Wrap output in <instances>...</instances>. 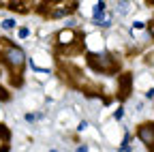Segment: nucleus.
<instances>
[{
    "instance_id": "nucleus-14",
    "label": "nucleus",
    "mask_w": 154,
    "mask_h": 152,
    "mask_svg": "<svg viewBox=\"0 0 154 152\" xmlns=\"http://www.w3.org/2000/svg\"><path fill=\"white\" fill-rule=\"evenodd\" d=\"M77 152H88V148H86V146H82V148L77 150Z\"/></svg>"
},
{
    "instance_id": "nucleus-5",
    "label": "nucleus",
    "mask_w": 154,
    "mask_h": 152,
    "mask_svg": "<svg viewBox=\"0 0 154 152\" xmlns=\"http://www.w3.org/2000/svg\"><path fill=\"white\" fill-rule=\"evenodd\" d=\"M58 39H60V43H62V45H66V43H73V39H75V34L66 30V32H60V36H58Z\"/></svg>"
},
{
    "instance_id": "nucleus-10",
    "label": "nucleus",
    "mask_w": 154,
    "mask_h": 152,
    "mask_svg": "<svg viewBox=\"0 0 154 152\" xmlns=\"http://www.w3.org/2000/svg\"><path fill=\"white\" fill-rule=\"evenodd\" d=\"M28 34H30V30H28V28H19V36H22V39H26Z\"/></svg>"
},
{
    "instance_id": "nucleus-9",
    "label": "nucleus",
    "mask_w": 154,
    "mask_h": 152,
    "mask_svg": "<svg viewBox=\"0 0 154 152\" xmlns=\"http://www.w3.org/2000/svg\"><path fill=\"white\" fill-rule=\"evenodd\" d=\"M7 99H9V92H7L2 86H0V101H7Z\"/></svg>"
},
{
    "instance_id": "nucleus-7",
    "label": "nucleus",
    "mask_w": 154,
    "mask_h": 152,
    "mask_svg": "<svg viewBox=\"0 0 154 152\" xmlns=\"http://www.w3.org/2000/svg\"><path fill=\"white\" fill-rule=\"evenodd\" d=\"M0 137H2V139H7V141H9V129H7L5 124H0Z\"/></svg>"
},
{
    "instance_id": "nucleus-3",
    "label": "nucleus",
    "mask_w": 154,
    "mask_h": 152,
    "mask_svg": "<svg viewBox=\"0 0 154 152\" xmlns=\"http://www.w3.org/2000/svg\"><path fill=\"white\" fill-rule=\"evenodd\" d=\"M137 137L152 150V148H154V122H143V124H139V129H137Z\"/></svg>"
},
{
    "instance_id": "nucleus-8",
    "label": "nucleus",
    "mask_w": 154,
    "mask_h": 152,
    "mask_svg": "<svg viewBox=\"0 0 154 152\" xmlns=\"http://www.w3.org/2000/svg\"><path fill=\"white\" fill-rule=\"evenodd\" d=\"M13 26H15V20H5V22H2V28H5V30H11Z\"/></svg>"
},
{
    "instance_id": "nucleus-2",
    "label": "nucleus",
    "mask_w": 154,
    "mask_h": 152,
    "mask_svg": "<svg viewBox=\"0 0 154 152\" xmlns=\"http://www.w3.org/2000/svg\"><path fill=\"white\" fill-rule=\"evenodd\" d=\"M88 62H90V67L96 69V71H113V69H116V62H113V58H111L109 54H101V56L90 54V56H88Z\"/></svg>"
},
{
    "instance_id": "nucleus-4",
    "label": "nucleus",
    "mask_w": 154,
    "mask_h": 152,
    "mask_svg": "<svg viewBox=\"0 0 154 152\" xmlns=\"http://www.w3.org/2000/svg\"><path fill=\"white\" fill-rule=\"evenodd\" d=\"M131 90H133V77H131V73H124L120 77V99L122 101L131 97Z\"/></svg>"
},
{
    "instance_id": "nucleus-6",
    "label": "nucleus",
    "mask_w": 154,
    "mask_h": 152,
    "mask_svg": "<svg viewBox=\"0 0 154 152\" xmlns=\"http://www.w3.org/2000/svg\"><path fill=\"white\" fill-rule=\"evenodd\" d=\"M103 11H105V2H96L94 5V20H101Z\"/></svg>"
},
{
    "instance_id": "nucleus-12",
    "label": "nucleus",
    "mask_w": 154,
    "mask_h": 152,
    "mask_svg": "<svg viewBox=\"0 0 154 152\" xmlns=\"http://www.w3.org/2000/svg\"><path fill=\"white\" fill-rule=\"evenodd\" d=\"M146 97H148V99H154V90H148V92H146Z\"/></svg>"
},
{
    "instance_id": "nucleus-1",
    "label": "nucleus",
    "mask_w": 154,
    "mask_h": 152,
    "mask_svg": "<svg viewBox=\"0 0 154 152\" xmlns=\"http://www.w3.org/2000/svg\"><path fill=\"white\" fill-rule=\"evenodd\" d=\"M5 60H7V64L11 67V71L19 73V71H22V67H24V62H26V56H24V51L19 49V47H9L7 54H5Z\"/></svg>"
},
{
    "instance_id": "nucleus-13",
    "label": "nucleus",
    "mask_w": 154,
    "mask_h": 152,
    "mask_svg": "<svg viewBox=\"0 0 154 152\" xmlns=\"http://www.w3.org/2000/svg\"><path fill=\"white\" fill-rule=\"evenodd\" d=\"M150 24H152V26H150V34H152V36H154V20H152V22H150Z\"/></svg>"
},
{
    "instance_id": "nucleus-11",
    "label": "nucleus",
    "mask_w": 154,
    "mask_h": 152,
    "mask_svg": "<svg viewBox=\"0 0 154 152\" xmlns=\"http://www.w3.org/2000/svg\"><path fill=\"white\" fill-rule=\"evenodd\" d=\"M124 116V109H118V111H116V120H120Z\"/></svg>"
},
{
    "instance_id": "nucleus-15",
    "label": "nucleus",
    "mask_w": 154,
    "mask_h": 152,
    "mask_svg": "<svg viewBox=\"0 0 154 152\" xmlns=\"http://www.w3.org/2000/svg\"><path fill=\"white\" fill-rule=\"evenodd\" d=\"M51 152H58V150H51Z\"/></svg>"
}]
</instances>
